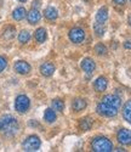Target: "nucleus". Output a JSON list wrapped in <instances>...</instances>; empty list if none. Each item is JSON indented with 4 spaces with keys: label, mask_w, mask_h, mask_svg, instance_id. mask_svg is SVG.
I'll use <instances>...</instances> for the list:
<instances>
[{
    "label": "nucleus",
    "mask_w": 131,
    "mask_h": 152,
    "mask_svg": "<svg viewBox=\"0 0 131 152\" xmlns=\"http://www.w3.org/2000/svg\"><path fill=\"white\" fill-rule=\"evenodd\" d=\"M25 16H27V11H25V9L22 6L15 9L14 12H12V17H14L15 21H22Z\"/></svg>",
    "instance_id": "dca6fc26"
},
{
    "label": "nucleus",
    "mask_w": 131,
    "mask_h": 152,
    "mask_svg": "<svg viewBox=\"0 0 131 152\" xmlns=\"http://www.w3.org/2000/svg\"><path fill=\"white\" fill-rule=\"evenodd\" d=\"M41 145V141L36 135H31L24 140L23 142V150L27 152H33V151H38L39 147Z\"/></svg>",
    "instance_id": "7ed1b4c3"
},
{
    "label": "nucleus",
    "mask_w": 131,
    "mask_h": 152,
    "mask_svg": "<svg viewBox=\"0 0 131 152\" xmlns=\"http://www.w3.org/2000/svg\"><path fill=\"white\" fill-rule=\"evenodd\" d=\"M15 33H16V29H15V27H7L5 31H4V34H3V37L5 38L6 40H10V39H12V38L15 37Z\"/></svg>",
    "instance_id": "393cba45"
},
{
    "label": "nucleus",
    "mask_w": 131,
    "mask_h": 152,
    "mask_svg": "<svg viewBox=\"0 0 131 152\" xmlns=\"http://www.w3.org/2000/svg\"><path fill=\"white\" fill-rule=\"evenodd\" d=\"M107 85H108V80L106 77H98L95 82H94V88L97 93H102L107 89Z\"/></svg>",
    "instance_id": "9b49d317"
},
{
    "label": "nucleus",
    "mask_w": 131,
    "mask_h": 152,
    "mask_svg": "<svg viewBox=\"0 0 131 152\" xmlns=\"http://www.w3.org/2000/svg\"><path fill=\"white\" fill-rule=\"evenodd\" d=\"M113 1H114V4L119 5V6H123L126 4V0H113Z\"/></svg>",
    "instance_id": "cd10ccee"
},
{
    "label": "nucleus",
    "mask_w": 131,
    "mask_h": 152,
    "mask_svg": "<svg viewBox=\"0 0 131 152\" xmlns=\"http://www.w3.org/2000/svg\"><path fill=\"white\" fill-rule=\"evenodd\" d=\"M55 72V66L54 63L51 62H44L40 66V73L44 75V77H51Z\"/></svg>",
    "instance_id": "ddd939ff"
},
{
    "label": "nucleus",
    "mask_w": 131,
    "mask_h": 152,
    "mask_svg": "<svg viewBox=\"0 0 131 152\" xmlns=\"http://www.w3.org/2000/svg\"><path fill=\"white\" fill-rule=\"evenodd\" d=\"M14 68L18 74H28L31 72V65L25 61H17Z\"/></svg>",
    "instance_id": "1a4fd4ad"
},
{
    "label": "nucleus",
    "mask_w": 131,
    "mask_h": 152,
    "mask_svg": "<svg viewBox=\"0 0 131 152\" xmlns=\"http://www.w3.org/2000/svg\"><path fill=\"white\" fill-rule=\"evenodd\" d=\"M41 18V14H40V11H39L38 9H32L28 14H27V20L31 24H36L39 21H40Z\"/></svg>",
    "instance_id": "f8f14e48"
},
{
    "label": "nucleus",
    "mask_w": 131,
    "mask_h": 152,
    "mask_svg": "<svg viewBox=\"0 0 131 152\" xmlns=\"http://www.w3.org/2000/svg\"><path fill=\"white\" fill-rule=\"evenodd\" d=\"M18 1H21V3H25V1H27V0H18Z\"/></svg>",
    "instance_id": "7c9ffc66"
},
{
    "label": "nucleus",
    "mask_w": 131,
    "mask_h": 152,
    "mask_svg": "<svg viewBox=\"0 0 131 152\" xmlns=\"http://www.w3.org/2000/svg\"><path fill=\"white\" fill-rule=\"evenodd\" d=\"M91 148L95 152H111L113 151V144L107 137L97 136L91 142Z\"/></svg>",
    "instance_id": "f03ea898"
},
{
    "label": "nucleus",
    "mask_w": 131,
    "mask_h": 152,
    "mask_svg": "<svg viewBox=\"0 0 131 152\" xmlns=\"http://www.w3.org/2000/svg\"><path fill=\"white\" fill-rule=\"evenodd\" d=\"M94 29H95V33L96 35L98 37H102L106 32V27H104V23H100V22H96L94 24Z\"/></svg>",
    "instance_id": "5701e85b"
},
{
    "label": "nucleus",
    "mask_w": 131,
    "mask_h": 152,
    "mask_svg": "<svg viewBox=\"0 0 131 152\" xmlns=\"http://www.w3.org/2000/svg\"><path fill=\"white\" fill-rule=\"evenodd\" d=\"M95 53L100 56H104V55H107V48L104 46L102 43H98L96 46H95Z\"/></svg>",
    "instance_id": "a878e982"
},
{
    "label": "nucleus",
    "mask_w": 131,
    "mask_h": 152,
    "mask_svg": "<svg viewBox=\"0 0 131 152\" xmlns=\"http://www.w3.org/2000/svg\"><path fill=\"white\" fill-rule=\"evenodd\" d=\"M34 37H35V40L38 43H44L46 40V38H47V33L44 28H38L34 33Z\"/></svg>",
    "instance_id": "6ab92c4d"
},
{
    "label": "nucleus",
    "mask_w": 131,
    "mask_h": 152,
    "mask_svg": "<svg viewBox=\"0 0 131 152\" xmlns=\"http://www.w3.org/2000/svg\"><path fill=\"white\" fill-rule=\"evenodd\" d=\"M18 129L20 124L14 116L5 115L0 118V132L6 136H14L18 132Z\"/></svg>",
    "instance_id": "f257e3e1"
},
{
    "label": "nucleus",
    "mask_w": 131,
    "mask_h": 152,
    "mask_svg": "<svg viewBox=\"0 0 131 152\" xmlns=\"http://www.w3.org/2000/svg\"><path fill=\"white\" fill-rule=\"evenodd\" d=\"M82 68L86 73H92L95 71V68H96V63L91 57H86V58H84L82 61Z\"/></svg>",
    "instance_id": "9d476101"
},
{
    "label": "nucleus",
    "mask_w": 131,
    "mask_h": 152,
    "mask_svg": "<svg viewBox=\"0 0 131 152\" xmlns=\"http://www.w3.org/2000/svg\"><path fill=\"white\" fill-rule=\"evenodd\" d=\"M96 111H97L98 115L104 116V117H115L118 115V108H115V107H113L106 102H103V101L97 105Z\"/></svg>",
    "instance_id": "20e7f679"
},
{
    "label": "nucleus",
    "mask_w": 131,
    "mask_h": 152,
    "mask_svg": "<svg viewBox=\"0 0 131 152\" xmlns=\"http://www.w3.org/2000/svg\"><path fill=\"white\" fill-rule=\"evenodd\" d=\"M108 20V10L107 7H101L97 14H96V22H100V23H104Z\"/></svg>",
    "instance_id": "2eb2a0df"
},
{
    "label": "nucleus",
    "mask_w": 131,
    "mask_h": 152,
    "mask_svg": "<svg viewBox=\"0 0 131 152\" xmlns=\"http://www.w3.org/2000/svg\"><path fill=\"white\" fill-rule=\"evenodd\" d=\"M56 112L54 108H47L44 113V119L47 122V123H54L56 121Z\"/></svg>",
    "instance_id": "aec40b11"
},
{
    "label": "nucleus",
    "mask_w": 131,
    "mask_h": 152,
    "mask_svg": "<svg viewBox=\"0 0 131 152\" xmlns=\"http://www.w3.org/2000/svg\"><path fill=\"white\" fill-rule=\"evenodd\" d=\"M44 16H45L47 20H50V21H55V20L58 17V11H57L54 6H49V7H46L45 11H44Z\"/></svg>",
    "instance_id": "4468645a"
},
{
    "label": "nucleus",
    "mask_w": 131,
    "mask_h": 152,
    "mask_svg": "<svg viewBox=\"0 0 131 152\" xmlns=\"http://www.w3.org/2000/svg\"><path fill=\"white\" fill-rule=\"evenodd\" d=\"M116 139L122 145H131V130L129 129H120L116 134Z\"/></svg>",
    "instance_id": "0eeeda50"
},
{
    "label": "nucleus",
    "mask_w": 131,
    "mask_h": 152,
    "mask_svg": "<svg viewBox=\"0 0 131 152\" xmlns=\"http://www.w3.org/2000/svg\"><path fill=\"white\" fill-rule=\"evenodd\" d=\"M68 35H69L71 42L74 43V44H80V43H83L84 39H85V32H84V29H82V28H79V27L72 28V29L69 31V34H68Z\"/></svg>",
    "instance_id": "423d86ee"
},
{
    "label": "nucleus",
    "mask_w": 131,
    "mask_h": 152,
    "mask_svg": "<svg viewBox=\"0 0 131 152\" xmlns=\"http://www.w3.org/2000/svg\"><path fill=\"white\" fill-rule=\"evenodd\" d=\"M103 102H106L115 108H119L120 107V104H122V100L118 95H114V94H109V95H106L103 99H102Z\"/></svg>",
    "instance_id": "6e6552de"
},
{
    "label": "nucleus",
    "mask_w": 131,
    "mask_h": 152,
    "mask_svg": "<svg viewBox=\"0 0 131 152\" xmlns=\"http://www.w3.org/2000/svg\"><path fill=\"white\" fill-rule=\"evenodd\" d=\"M6 66H7V61H6V58L3 57V56H0V73H1V72L6 68Z\"/></svg>",
    "instance_id": "bb28decb"
},
{
    "label": "nucleus",
    "mask_w": 131,
    "mask_h": 152,
    "mask_svg": "<svg viewBox=\"0 0 131 152\" xmlns=\"http://www.w3.org/2000/svg\"><path fill=\"white\" fill-rule=\"evenodd\" d=\"M129 22H130V26H131V17H130V20H129Z\"/></svg>",
    "instance_id": "2f4dec72"
},
{
    "label": "nucleus",
    "mask_w": 131,
    "mask_h": 152,
    "mask_svg": "<svg viewBox=\"0 0 131 152\" xmlns=\"http://www.w3.org/2000/svg\"><path fill=\"white\" fill-rule=\"evenodd\" d=\"M91 126H92V121H91L90 118H83V119H80V122H79V128H80L83 132L90 130Z\"/></svg>",
    "instance_id": "412c9836"
},
{
    "label": "nucleus",
    "mask_w": 131,
    "mask_h": 152,
    "mask_svg": "<svg viewBox=\"0 0 131 152\" xmlns=\"http://www.w3.org/2000/svg\"><path fill=\"white\" fill-rule=\"evenodd\" d=\"M52 108H54L55 111H57V112H62L63 108H64V102L60 99H55L54 101H52Z\"/></svg>",
    "instance_id": "b1692460"
},
{
    "label": "nucleus",
    "mask_w": 131,
    "mask_h": 152,
    "mask_svg": "<svg viewBox=\"0 0 131 152\" xmlns=\"http://www.w3.org/2000/svg\"><path fill=\"white\" fill-rule=\"evenodd\" d=\"M31 40V34L27 31H21V33L18 34V42L21 44H27Z\"/></svg>",
    "instance_id": "4be33fe9"
},
{
    "label": "nucleus",
    "mask_w": 131,
    "mask_h": 152,
    "mask_svg": "<svg viewBox=\"0 0 131 152\" xmlns=\"http://www.w3.org/2000/svg\"><path fill=\"white\" fill-rule=\"evenodd\" d=\"M124 48L127 49V50H130L131 49V42H125L124 43Z\"/></svg>",
    "instance_id": "c85d7f7f"
},
{
    "label": "nucleus",
    "mask_w": 131,
    "mask_h": 152,
    "mask_svg": "<svg viewBox=\"0 0 131 152\" xmlns=\"http://www.w3.org/2000/svg\"><path fill=\"white\" fill-rule=\"evenodd\" d=\"M31 107V101L25 95H18L15 100V108L18 113H25Z\"/></svg>",
    "instance_id": "39448f33"
},
{
    "label": "nucleus",
    "mask_w": 131,
    "mask_h": 152,
    "mask_svg": "<svg viewBox=\"0 0 131 152\" xmlns=\"http://www.w3.org/2000/svg\"><path fill=\"white\" fill-rule=\"evenodd\" d=\"M72 107L75 112H80L83 110H85L86 107V101L84 99H75L72 104Z\"/></svg>",
    "instance_id": "f3484780"
},
{
    "label": "nucleus",
    "mask_w": 131,
    "mask_h": 152,
    "mask_svg": "<svg viewBox=\"0 0 131 152\" xmlns=\"http://www.w3.org/2000/svg\"><path fill=\"white\" fill-rule=\"evenodd\" d=\"M123 116H124V119L131 124V100L125 102L123 107Z\"/></svg>",
    "instance_id": "a211bd4d"
},
{
    "label": "nucleus",
    "mask_w": 131,
    "mask_h": 152,
    "mask_svg": "<svg viewBox=\"0 0 131 152\" xmlns=\"http://www.w3.org/2000/svg\"><path fill=\"white\" fill-rule=\"evenodd\" d=\"M39 1H40V0H34V1H33V7L34 9H36L39 5H40V4H39Z\"/></svg>",
    "instance_id": "c756f323"
}]
</instances>
